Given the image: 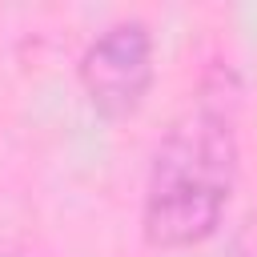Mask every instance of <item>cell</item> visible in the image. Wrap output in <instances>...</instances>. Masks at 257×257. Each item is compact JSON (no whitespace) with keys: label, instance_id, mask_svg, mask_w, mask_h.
I'll list each match as a JSON object with an SVG mask.
<instances>
[{"label":"cell","instance_id":"obj_1","mask_svg":"<svg viewBox=\"0 0 257 257\" xmlns=\"http://www.w3.org/2000/svg\"><path fill=\"white\" fill-rule=\"evenodd\" d=\"M237 104L233 68L213 64L153 149L141 201V233L153 249H193L221 229L241 173Z\"/></svg>","mask_w":257,"mask_h":257},{"label":"cell","instance_id":"obj_3","mask_svg":"<svg viewBox=\"0 0 257 257\" xmlns=\"http://www.w3.org/2000/svg\"><path fill=\"white\" fill-rule=\"evenodd\" d=\"M229 257H257V213H253L249 225L241 229V237H237V245H233Z\"/></svg>","mask_w":257,"mask_h":257},{"label":"cell","instance_id":"obj_2","mask_svg":"<svg viewBox=\"0 0 257 257\" xmlns=\"http://www.w3.org/2000/svg\"><path fill=\"white\" fill-rule=\"evenodd\" d=\"M88 104L104 120H124L141 108L153 84V32L145 20L108 24L76 64Z\"/></svg>","mask_w":257,"mask_h":257}]
</instances>
